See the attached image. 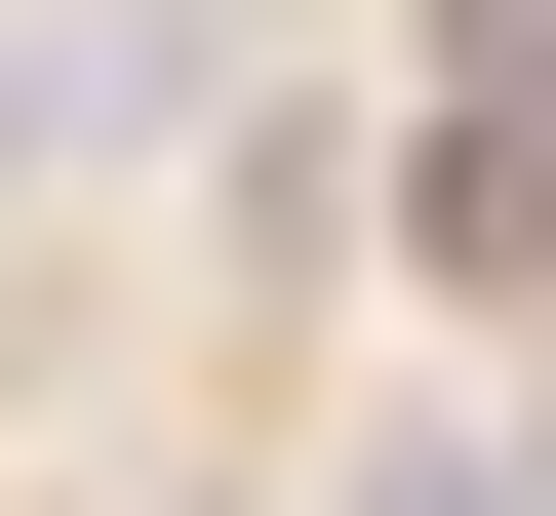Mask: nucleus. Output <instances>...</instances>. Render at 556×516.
Returning a JSON list of instances; mask_svg holds the SVG:
<instances>
[{"label":"nucleus","mask_w":556,"mask_h":516,"mask_svg":"<svg viewBox=\"0 0 556 516\" xmlns=\"http://www.w3.org/2000/svg\"><path fill=\"white\" fill-rule=\"evenodd\" d=\"M438 278H517V318H556V119H438Z\"/></svg>","instance_id":"nucleus-1"},{"label":"nucleus","mask_w":556,"mask_h":516,"mask_svg":"<svg viewBox=\"0 0 556 516\" xmlns=\"http://www.w3.org/2000/svg\"><path fill=\"white\" fill-rule=\"evenodd\" d=\"M438 40H477V119H556V0H438Z\"/></svg>","instance_id":"nucleus-2"},{"label":"nucleus","mask_w":556,"mask_h":516,"mask_svg":"<svg viewBox=\"0 0 556 516\" xmlns=\"http://www.w3.org/2000/svg\"><path fill=\"white\" fill-rule=\"evenodd\" d=\"M358 516H517V477H477V437H397V477H358Z\"/></svg>","instance_id":"nucleus-3"}]
</instances>
